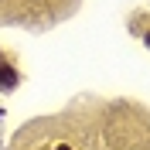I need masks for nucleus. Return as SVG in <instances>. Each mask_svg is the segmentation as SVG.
<instances>
[{
  "mask_svg": "<svg viewBox=\"0 0 150 150\" xmlns=\"http://www.w3.org/2000/svg\"><path fill=\"white\" fill-rule=\"evenodd\" d=\"M55 150H68V147H55Z\"/></svg>",
  "mask_w": 150,
  "mask_h": 150,
  "instance_id": "nucleus-1",
  "label": "nucleus"
},
{
  "mask_svg": "<svg viewBox=\"0 0 150 150\" xmlns=\"http://www.w3.org/2000/svg\"><path fill=\"white\" fill-rule=\"evenodd\" d=\"M147 45H150V38H147Z\"/></svg>",
  "mask_w": 150,
  "mask_h": 150,
  "instance_id": "nucleus-2",
  "label": "nucleus"
}]
</instances>
